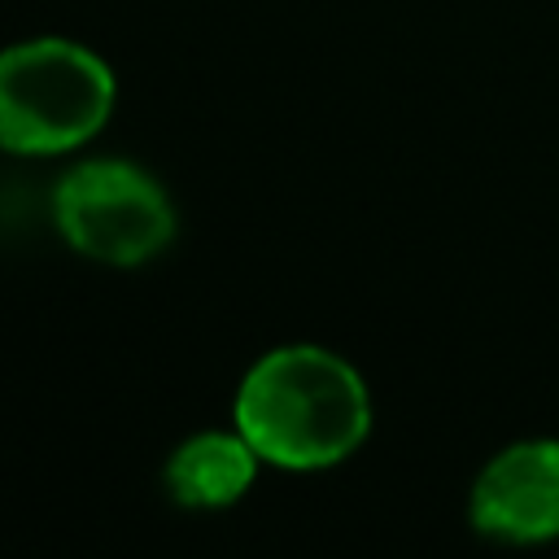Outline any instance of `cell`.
Returning a JSON list of instances; mask_svg holds the SVG:
<instances>
[{"label": "cell", "mask_w": 559, "mask_h": 559, "mask_svg": "<svg viewBox=\"0 0 559 559\" xmlns=\"http://www.w3.org/2000/svg\"><path fill=\"white\" fill-rule=\"evenodd\" d=\"M467 515L480 537L507 546L559 537V441L528 437L498 450L472 480Z\"/></svg>", "instance_id": "4"}, {"label": "cell", "mask_w": 559, "mask_h": 559, "mask_svg": "<svg viewBox=\"0 0 559 559\" xmlns=\"http://www.w3.org/2000/svg\"><path fill=\"white\" fill-rule=\"evenodd\" d=\"M231 419L262 463L314 472L349 459L367 441L371 397L341 354L280 345L245 371Z\"/></svg>", "instance_id": "1"}, {"label": "cell", "mask_w": 559, "mask_h": 559, "mask_svg": "<svg viewBox=\"0 0 559 559\" xmlns=\"http://www.w3.org/2000/svg\"><path fill=\"white\" fill-rule=\"evenodd\" d=\"M258 450L245 441V432H197L166 459V493L183 507L214 511L231 507L258 472Z\"/></svg>", "instance_id": "5"}, {"label": "cell", "mask_w": 559, "mask_h": 559, "mask_svg": "<svg viewBox=\"0 0 559 559\" xmlns=\"http://www.w3.org/2000/svg\"><path fill=\"white\" fill-rule=\"evenodd\" d=\"M52 223L74 253L109 266H135L170 245L175 205L148 170L96 157L57 179Z\"/></svg>", "instance_id": "3"}, {"label": "cell", "mask_w": 559, "mask_h": 559, "mask_svg": "<svg viewBox=\"0 0 559 559\" xmlns=\"http://www.w3.org/2000/svg\"><path fill=\"white\" fill-rule=\"evenodd\" d=\"M114 109V70L83 44L26 39L0 52V148L66 153L92 140Z\"/></svg>", "instance_id": "2"}]
</instances>
